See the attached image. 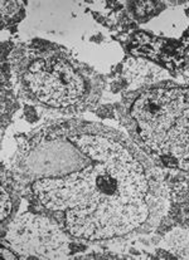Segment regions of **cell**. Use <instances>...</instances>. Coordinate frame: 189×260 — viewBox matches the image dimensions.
<instances>
[{
    "mask_svg": "<svg viewBox=\"0 0 189 260\" xmlns=\"http://www.w3.org/2000/svg\"><path fill=\"white\" fill-rule=\"evenodd\" d=\"M17 169L32 200L71 238L102 241L148 233L166 213L158 167L103 124L42 127L24 141Z\"/></svg>",
    "mask_w": 189,
    "mask_h": 260,
    "instance_id": "1",
    "label": "cell"
},
{
    "mask_svg": "<svg viewBox=\"0 0 189 260\" xmlns=\"http://www.w3.org/2000/svg\"><path fill=\"white\" fill-rule=\"evenodd\" d=\"M127 126L153 158L189 172V86H159L135 95Z\"/></svg>",
    "mask_w": 189,
    "mask_h": 260,
    "instance_id": "2",
    "label": "cell"
},
{
    "mask_svg": "<svg viewBox=\"0 0 189 260\" xmlns=\"http://www.w3.org/2000/svg\"><path fill=\"white\" fill-rule=\"evenodd\" d=\"M18 62V81L31 100L65 112L95 102L97 78L62 50L31 49Z\"/></svg>",
    "mask_w": 189,
    "mask_h": 260,
    "instance_id": "3",
    "label": "cell"
},
{
    "mask_svg": "<svg viewBox=\"0 0 189 260\" xmlns=\"http://www.w3.org/2000/svg\"><path fill=\"white\" fill-rule=\"evenodd\" d=\"M7 240L15 253H22V259L67 256V234L48 216L25 214L17 217L7 228Z\"/></svg>",
    "mask_w": 189,
    "mask_h": 260,
    "instance_id": "4",
    "label": "cell"
},
{
    "mask_svg": "<svg viewBox=\"0 0 189 260\" xmlns=\"http://www.w3.org/2000/svg\"><path fill=\"white\" fill-rule=\"evenodd\" d=\"M13 206H14V200L12 196V187H10L9 182L5 180V176L2 174V216L0 220L4 222L8 217L10 216L13 211Z\"/></svg>",
    "mask_w": 189,
    "mask_h": 260,
    "instance_id": "5",
    "label": "cell"
},
{
    "mask_svg": "<svg viewBox=\"0 0 189 260\" xmlns=\"http://www.w3.org/2000/svg\"><path fill=\"white\" fill-rule=\"evenodd\" d=\"M24 4L20 2H2V19L8 25L18 22L19 13L23 12Z\"/></svg>",
    "mask_w": 189,
    "mask_h": 260,
    "instance_id": "6",
    "label": "cell"
},
{
    "mask_svg": "<svg viewBox=\"0 0 189 260\" xmlns=\"http://www.w3.org/2000/svg\"><path fill=\"white\" fill-rule=\"evenodd\" d=\"M15 251H12L10 250L9 246H5V244H3L2 246V254L3 256H4V259H19V256H18V254H14Z\"/></svg>",
    "mask_w": 189,
    "mask_h": 260,
    "instance_id": "7",
    "label": "cell"
}]
</instances>
